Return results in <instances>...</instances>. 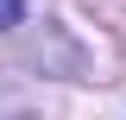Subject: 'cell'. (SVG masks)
<instances>
[{
	"mask_svg": "<svg viewBox=\"0 0 126 120\" xmlns=\"http://www.w3.org/2000/svg\"><path fill=\"white\" fill-rule=\"evenodd\" d=\"M19 19H25V0H0V32H13Z\"/></svg>",
	"mask_w": 126,
	"mask_h": 120,
	"instance_id": "obj_1",
	"label": "cell"
}]
</instances>
